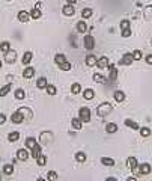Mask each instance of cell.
Masks as SVG:
<instances>
[{
  "label": "cell",
  "instance_id": "cell-1",
  "mask_svg": "<svg viewBox=\"0 0 152 181\" xmlns=\"http://www.w3.org/2000/svg\"><path fill=\"white\" fill-rule=\"evenodd\" d=\"M113 110V106L110 103H101L98 107H96V115L101 116V118H104V116H109L110 113Z\"/></svg>",
  "mask_w": 152,
  "mask_h": 181
},
{
  "label": "cell",
  "instance_id": "cell-2",
  "mask_svg": "<svg viewBox=\"0 0 152 181\" xmlns=\"http://www.w3.org/2000/svg\"><path fill=\"white\" fill-rule=\"evenodd\" d=\"M79 118L83 122H90V109L89 107H82L79 110Z\"/></svg>",
  "mask_w": 152,
  "mask_h": 181
},
{
  "label": "cell",
  "instance_id": "cell-3",
  "mask_svg": "<svg viewBox=\"0 0 152 181\" xmlns=\"http://www.w3.org/2000/svg\"><path fill=\"white\" fill-rule=\"evenodd\" d=\"M83 42H84V49L86 50H92L95 47V39H93L92 35H86L84 39H83Z\"/></svg>",
  "mask_w": 152,
  "mask_h": 181
},
{
  "label": "cell",
  "instance_id": "cell-4",
  "mask_svg": "<svg viewBox=\"0 0 152 181\" xmlns=\"http://www.w3.org/2000/svg\"><path fill=\"white\" fill-rule=\"evenodd\" d=\"M11 121H12L14 124H21V122L24 121V116H23V113H21L20 110L14 112L12 115H11Z\"/></svg>",
  "mask_w": 152,
  "mask_h": 181
},
{
  "label": "cell",
  "instance_id": "cell-5",
  "mask_svg": "<svg viewBox=\"0 0 152 181\" xmlns=\"http://www.w3.org/2000/svg\"><path fill=\"white\" fill-rule=\"evenodd\" d=\"M151 172H152V168H151L149 163H140V166H139V175H148Z\"/></svg>",
  "mask_w": 152,
  "mask_h": 181
},
{
  "label": "cell",
  "instance_id": "cell-6",
  "mask_svg": "<svg viewBox=\"0 0 152 181\" xmlns=\"http://www.w3.org/2000/svg\"><path fill=\"white\" fill-rule=\"evenodd\" d=\"M109 65H110V62H109V57H106V56L99 57L98 62H96V66L99 70H106V68H109Z\"/></svg>",
  "mask_w": 152,
  "mask_h": 181
},
{
  "label": "cell",
  "instance_id": "cell-7",
  "mask_svg": "<svg viewBox=\"0 0 152 181\" xmlns=\"http://www.w3.org/2000/svg\"><path fill=\"white\" fill-rule=\"evenodd\" d=\"M17 158H18V160H21V162H26L29 158V151L24 149V148H20L17 151Z\"/></svg>",
  "mask_w": 152,
  "mask_h": 181
},
{
  "label": "cell",
  "instance_id": "cell-8",
  "mask_svg": "<svg viewBox=\"0 0 152 181\" xmlns=\"http://www.w3.org/2000/svg\"><path fill=\"white\" fill-rule=\"evenodd\" d=\"M133 60H134V59H133V54H131V53H125V54L122 56V59L119 60V63H120V65H128V66H130V65L133 63Z\"/></svg>",
  "mask_w": 152,
  "mask_h": 181
},
{
  "label": "cell",
  "instance_id": "cell-9",
  "mask_svg": "<svg viewBox=\"0 0 152 181\" xmlns=\"http://www.w3.org/2000/svg\"><path fill=\"white\" fill-rule=\"evenodd\" d=\"M5 60H6L8 63H14V62L17 60V52H15V50L8 52V53L5 54Z\"/></svg>",
  "mask_w": 152,
  "mask_h": 181
},
{
  "label": "cell",
  "instance_id": "cell-10",
  "mask_svg": "<svg viewBox=\"0 0 152 181\" xmlns=\"http://www.w3.org/2000/svg\"><path fill=\"white\" fill-rule=\"evenodd\" d=\"M137 165H139V162H137L136 157H128V158H126V166H128L131 171H136Z\"/></svg>",
  "mask_w": 152,
  "mask_h": 181
},
{
  "label": "cell",
  "instance_id": "cell-11",
  "mask_svg": "<svg viewBox=\"0 0 152 181\" xmlns=\"http://www.w3.org/2000/svg\"><path fill=\"white\" fill-rule=\"evenodd\" d=\"M33 76H35V70L32 66H26V68H24V71H23V77L24 79H32Z\"/></svg>",
  "mask_w": 152,
  "mask_h": 181
},
{
  "label": "cell",
  "instance_id": "cell-12",
  "mask_svg": "<svg viewBox=\"0 0 152 181\" xmlns=\"http://www.w3.org/2000/svg\"><path fill=\"white\" fill-rule=\"evenodd\" d=\"M18 20L21 23H27L30 20V12H26V11H20L18 12Z\"/></svg>",
  "mask_w": 152,
  "mask_h": 181
},
{
  "label": "cell",
  "instance_id": "cell-13",
  "mask_svg": "<svg viewBox=\"0 0 152 181\" xmlns=\"http://www.w3.org/2000/svg\"><path fill=\"white\" fill-rule=\"evenodd\" d=\"M96 62H98V59L93 54H87L86 56V65L87 66H96Z\"/></svg>",
  "mask_w": 152,
  "mask_h": 181
},
{
  "label": "cell",
  "instance_id": "cell-14",
  "mask_svg": "<svg viewBox=\"0 0 152 181\" xmlns=\"http://www.w3.org/2000/svg\"><path fill=\"white\" fill-rule=\"evenodd\" d=\"M82 122H83V121H82L80 118H72L71 125H72V128H75V130H82V127H83Z\"/></svg>",
  "mask_w": 152,
  "mask_h": 181
},
{
  "label": "cell",
  "instance_id": "cell-15",
  "mask_svg": "<svg viewBox=\"0 0 152 181\" xmlns=\"http://www.w3.org/2000/svg\"><path fill=\"white\" fill-rule=\"evenodd\" d=\"M32 57H33V53L32 52H26V53H24V56H23V59H21V62L24 65H29L30 60H32Z\"/></svg>",
  "mask_w": 152,
  "mask_h": 181
},
{
  "label": "cell",
  "instance_id": "cell-16",
  "mask_svg": "<svg viewBox=\"0 0 152 181\" xmlns=\"http://www.w3.org/2000/svg\"><path fill=\"white\" fill-rule=\"evenodd\" d=\"M74 157H75V160H77L79 163H84V162H86V154H84L83 151H77Z\"/></svg>",
  "mask_w": 152,
  "mask_h": 181
},
{
  "label": "cell",
  "instance_id": "cell-17",
  "mask_svg": "<svg viewBox=\"0 0 152 181\" xmlns=\"http://www.w3.org/2000/svg\"><path fill=\"white\" fill-rule=\"evenodd\" d=\"M113 97H115V101L116 103H122L125 100V92H122V90H116Z\"/></svg>",
  "mask_w": 152,
  "mask_h": 181
},
{
  "label": "cell",
  "instance_id": "cell-18",
  "mask_svg": "<svg viewBox=\"0 0 152 181\" xmlns=\"http://www.w3.org/2000/svg\"><path fill=\"white\" fill-rule=\"evenodd\" d=\"M83 97H84V100H92L93 97H95V92H93V89H84L83 90Z\"/></svg>",
  "mask_w": 152,
  "mask_h": 181
},
{
  "label": "cell",
  "instance_id": "cell-19",
  "mask_svg": "<svg viewBox=\"0 0 152 181\" xmlns=\"http://www.w3.org/2000/svg\"><path fill=\"white\" fill-rule=\"evenodd\" d=\"M125 125L130 127V128H133V130H140V125L137 122H134L133 119H125Z\"/></svg>",
  "mask_w": 152,
  "mask_h": 181
},
{
  "label": "cell",
  "instance_id": "cell-20",
  "mask_svg": "<svg viewBox=\"0 0 152 181\" xmlns=\"http://www.w3.org/2000/svg\"><path fill=\"white\" fill-rule=\"evenodd\" d=\"M54 62H56V63L60 66L62 63H65V62H68V60H66V56H65V54L59 53V54H56V57H54Z\"/></svg>",
  "mask_w": 152,
  "mask_h": 181
},
{
  "label": "cell",
  "instance_id": "cell-21",
  "mask_svg": "<svg viewBox=\"0 0 152 181\" xmlns=\"http://www.w3.org/2000/svg\"><path fill=\"white\" fill-rule=\"evenodd\" d=\"M106 131L107 133H116L117 131V124L116 122H109L106 125Z\"/></svg>",
  "mask_w": 152,
  "mask_h": 181
},
{
  "label": "cell",
  "instance_id": "cell-22",
  "mask_svg": "<svg viewBox=\"0 0 152 181\" xmlns=\"http://www.w3.org/2000/svg\"><path fill=\"white\" fill-rule=\"evenodd\" d=\"M36 145H38V143H36V139H35V138H27V139H26V148L33 149Z\"/></svg>",
  "mask_w": 152,
  "mask_h": 181
},
{
  "label": "cell",
  "instance_id": "cell-23",
  "mask_svg": "<svg viewBox=\"0 0 152 181\" xmlns=\"http://www.w3.org/2000/svg\"><path fill=\"white\" fill-rule=\"evenodd\" d=\"M14 97H15L17 100H24V97H26V92H24V89L18 88L15 92H14Z\"/></svg>",
  "mask_w": 152,
  "mask_h": 181
},
{
  "label": "cell",
  "instance_id": "cell-24",
  "mask_svg": "<svg viewBox=\"0 0 152 181\" xmlns=\"http://www.w3.org/2000/svg\"><path fill=\"white\" fill-rule=\"evenodd\" d=\"M20 139V133L18 131H11L9 134H8V141L9 142H17Z\"/></svg>",
  "mask_w": 152,
  "mask_h": 181
},
{
  "label": "cell",
  "instance_id": "cell-25",
  "mask_svg": "<svg viewBox=\"0 0 152 181\" xmlns=\"http://www.w3.org/2000/svg\"><path fill=\"white\" fill-rule=\"evenodd\" d=\"M109 71H110V79L115 80L117 77V68H116V65H109Z\"/></svg>",
  "mask_w": 152,
  "mask_h": 181
},
{
  "label": "cell",
  "instance_id": "cell-26",
  "mask_svg": "<svg viewBox=\"0 0 152 181\" xmlns=\"http://www.w3.org/2000/svg\"><path fill=\"white\" fill-rule=\"evenodd\" d=\"M41 149H42V148H41L39 145H36V146H35V148L32 149V157H33V158H36V160H38V158H39V157L42 155Z\"/></svg>",
  "mask_w": 152,
  "mask_h": 181
},
{
  "label": "cell",
  "instance_id": "cell-27",
  "mask_svg": "<svg viewBox=\"0 0 152 181\" xmlns=\"http://www.w3.org/2000/svg\"><path fill=\"white\" fill-rule=\"evenodd\" d=\"M20 112L23 113V116H26V118H33V112H32L30 109H27V107H21Z\"/></svg>",
  "mask_w": 152,
  "mask_h": 181
},
{
  "label": "cell",
  "instance_id": "cell-28",
  "mask_svg": "<svg viewBox=\"0 0 152 181\" xmlns=\"http://www.w3.org/2000/svg\"><path fill=\"white\" fill-rule=\"evenodd\" d=\"M0 49H2V54L5 56L8 52H11V45H9L8 41H2V47H0Z\"/></svg>",
  "mask_w": 152,
  "mask_h": 181
},
{
  "label": "cell",
  "instance_id": "cell-29",
  "mask_svg": "<svg viewBox=\"0 0 152 181\" xmlns=\"http://www.w3.org/2000/svg\"><path fill=\"white\" fill-rule=\"evenodd\" d=\"M57 178H59V175H57L56 171H48V174H47V180L48 181H57Z\"/></svg>",
  "mask_w": 152,
  "mask_h": 181
},
{
  "label": "cell",
  "instance_id": "cell-30",
  "mask_svg": "<svg viewBox=\"0 0 152 181\" xmlns=\"http://www.w3.org/2000/svg\"><path fill=\"white\" fill-rule=\"evenodd\" d=\"M51 136H53L51 133H41L39 139H41V142L45 145V143H48V142H50V139H48V138H51Z\"/></svg>",
  "mask_w": 152,
  "mask_h": 181
},
{
  "label": "cell",
  "instance_id": "cell-31",
  "mask_svg": "<svg viewBox=\"0 0 152 181\" xmlns=\"http://www.w3.org/2000/svg\"><path fill=\"white\" fill-rule=\"evenodd\" d=\"M101 163H103L104 166H113L115 165V160H113V158H110V157H103V158H101Z\"/></svg>",
  "mask_w": 152,
  "mask_h": 181
},
{
  "label": "cell",
  "instance_id": "cell-32",
  "mask_svg": "<svg viewBox=\"0 0 152 181\" xmlns=\"http://www.w3.org/2000/svg\"><path fill=\"white\" fill-rule=\"evenodd\" d=\"M36 86H38L39 89H45V88L48 86V83H47V79H45V77H41V79H38V82H36Z\"/></svg>",
  "mask_w": 152,
  "mask_h": 181
},
{
  "label": "cell",
  "instance_id": "cell-33",
  "mask_svg": "<svg viewBox=\"0 0 152 181\" xmlns=\"http://www.w3.org/2000/svg\"><path fill=\"white\" fill-rule=\"evenodd\" d=\"M3 174H5V175H12V174H14V165H11V163L5 165V166H3Z\"/></svg>",
  "mask_w": 152,
  "mask_h": 181
},
{
  "label": "cell",
  "instance_id": "cell-34",
  "mask_svg": "<svg viewBox=\"0 0 152 181\" xmlns=\"http://www.w3.org/2000/svg\"><path fill=\"white\" fill-rule=\"evenodd\" d=\"M45 90H47L48 95H56V94H57V88H56L54 85H48V86L45 88Z\"/></svg>",
  "mask_w": 152,
  "mask_h": 181
},
{
  "label": "cell",
  "instance_id": "cell-35",
  "mask_svg": "<svg viewBox=\"0 0 152 181\" xmlns=\"http://www.w3.org/2000/svg\"><path fill=\"white\" fill-rule=\"evenodd\" d=\"M77 30H79L80 33L87 32V26H86V23H84V21H79V23H77Z\"/></svg>",
  "mask_w": 152,
  "mask_h": 181
},
{
  "label": "cell",
  "instance_id": "cell-36",
  "mask_svg": "<svg viewBox=\"0 0 152 181\" xmlns=\"http://www.w3.org/2000/svg\"><path fill=\"white\" fill-rule=\"evenodd\" d=\"M62 12H63V15H72V14H74V6L66 5V6H63Z\"/></svg>",
  "mask_w": 152,
  "mask_h": 181
},
{
  "label": "cell",
  "instance_id": "cell-37",
  "mask_svg": "<svg viewBox=\"0 0 152 181\" xmlns=\"http://www.w3.org/2000/svg\"><path fill=\"white\" fill-rule=\"evenodd\" d=\"M30 17H32V18H35V20L41 18V9H38V8H33V9L30 11Z\"/></svg>",
  "mask_w": 152,
  "mask_h": 181
},
{
  "label": "cell",
  "instance_id": "cell-38",
  "mask_svg": "<svg viewBox=\"0 0 152 181\" xmlns=\"http://www.w3.org/2000/svg\"><path fill=\"white\" fill-rule=\"evenodd\" d=\"M80 90H82L80 83H72V86H71V92L72 94H80Z\"/></svg>",
  "mask_w": 152,
  "mask_h": 181
},
{
  "label": "cell",
  "instance_id": "cell-39",
  "mask_svg": "<svg viewBox=\"0 0 152 181\" xmlns=\"http://www.w3.org/2000/svg\"><path fill=\"white\" fill-rule=\"evenodd\" d=\"M11 90V83H8L6 86H3L2 89H0V97H5V95H8V92Z\"/></svg>",
  "mask_w": 152,
  "mask_h": 181
},
{
  "label": "cell",
  "instance_id": "cell-40",
  "mask_svg": "<svg viewBox=\"0 0 152 181\" xmlns=\"http://www.w3.org/2000/svg\"><path fill=\"white\" fill-rule=\"evenodd\" d=\"M140 134L143 138H148V136H151V128L149 127H140Z\"/></svg>",
  "mask_w": 152,
  "mask_h": 181
},
{
  "label": "cell",
  "instance_id": "cell-41",
  "mask_svg": "<svg viewBox=\"0 0 152 181\" xmlns=\"http://www.w3.org/2000/svg\"><path fill=\"white\" fill-rule=\"evenodd\" d=\"M82 17H83V18L92 17V9H90V8H84V9L82 11Z\"/></svg>",
  "mask_w": 152,
  "mask_h": 181
},
{
  "label": "cell",
  "instance_id": "cell-42",
  "mask_svg": "<svg viewBox=\"0 0 152 181\" xmlns=\"http://www.w3.org/2000/svg\"><path fill=\"white\" fill-rule=\"evenodd\" d=\"M145 18L152 20V6H146L145 8Z\"/></svg>",
  "mask_w": 152,
  "mask_h": 181
},
{
  "label": "cell",
  "instance_id": "cell-43",
  "mask_svg": "<svg viewBox=\"0 0 152 181\" xmlns=\"http://www.w3.org/2000/svg\"><path fill=\"white\" fill-rule=\"evenodd\" d=\"M131 54H133V59H134V60H140V59H142V56H143V53H142L140 50H134Z\"/></svg>",
  "mask_w": 152,
  "mask_h": 181
},
{
  "label": "cell",
  "instance_id": "cell-44",
  "mask_svg": "<svg viewBox=\"0 0 152 181\" xmlns=\"http://www.w3.org/2000/svg\"><path fill=\"white\" fill-rule=\"evenodd\" d=\"M120 29H122V30L130 29V21H128V20H122V21H120Z\"/></svg>",
  "mask_w": 152,
  "mask_h": 181
},
{
  "label": "cell",
  "instance_id": "cell-45",
  "mask_svg": "<svg viewBox=\"0 0 152 181\" xmlns=\"http://www.w3.org/2000/svg\"><path fill=\"white\" fill-rule=\"evenodd\" d=\"M59 68H60L62 71H69V70H71V63H69V62H65V63H62Z\"/></svg>",
  "mask_w": 152,
  "mask_h": 181
},
{
  "label": "cell",
  "instance_id": "cell-46",
  "mask_svg": "<svg viewBox=\"0 0 152 181\" xmlns=\"http://www.w3.org/2000/svg\"><path fill=\"white\" fill-rule=\"evenodd\" d=\"M38 165H39V166H45V165H47V157H45V155H41V157L38 158Z\"/></svg>",
  "mask_w": 152,
  "mask_h": 181
},
{
  "label": "cell",
  "instance_id": "cell-47",
  "mask_svg": "<svg viewBox=\"0 0 152 181\" xmlns=\"http://www.w3.org/2000/svg\"><path fill=\"white\" fill-rule=\"evenodd\" d=\"M93 80H95L96 83H103V82H104V77L96 73V74H93Z\"/></svg>",
  "mask_w": 152,
  "mask_h": 181
},
{
  "label": "cell",
  "instance_id": "cell-48",
  "mask_svg": "<svg viewBox=\"0 0 152 181\" xmlns=\"http://www.w3.org/2000/svg\"><path fill=\"white\" fill-rule=\"evenodd\" d=\"M122 36H123V38H128V36H131V30H130V29L122 30Z\"/></svg>",
  "mask_w": 152,
  "mask_h": 181
},
{
  "label": "cell",
  "instance_id": "cell-49",
  "mask_svg": "<svg viewBox=\"0 0 152 181\" xmlns=\"http://www.w3.org/2000/svg\"><path fill=\"white\" fill-rule=\"evenodd\" d=\"M5 121H6V115L5 113H0V124H5Z\"/></svg>",
  "mask_w": 152,
  "mask_h": 181
},
{
  "label": "cell",
  "instance_id": "cell-50",
  "mask_svg": "<svg viewBox=\"0 0 152 181\" xmlns=\"http://www.w3.org/2000/svg\"><path fill=\"white\" fill-rule=\"evenodd\" d=\"M146 63L148 65H152V54H148L146 56Z\"/></svg>",
  "mask_w": 152,
  "mask_h": 181
},
{
  "label": "cell",
  "instance_id": "cell-51",
  "mask_svg": "<svg viewBox=\"0 0 152 181\" xmlns=\"http://www.w3.org/2000/svg\"><path fill=\"white\" fill-rule=\"evenodd\" d=\"M106 181H117L115 177H109V178H106Z\"/></svg>",
  "mask_w": 152,
  "mask_h": 181
},
{
  "label": "cell",
  "instance_id": "cell-52",
  "mask_svg": "<svg viewBox=\"0 0 152 181\" xmlns=\"http://www.w3.org/2000/svg\"><path fill=\"white\" fill-rule=\"evenodd\" d=\"M66 2H68V5H74L75 2H77V0H66Z\"/></svg>",
  "mask_w": 152,
  "mask_h": 181
},
{
  "label": "cell",
  "instance_id": "cell-53",
  "mask_svg": "<svg viewBox=\"0 0 152 181\" xmlns=\"http://www.w3.org/2000/svg\"><path fill=\"white\" fill-rule=\"evenodd\" d=\"M126 181H137V178H134V177H130V178H126Z\"/></svg>",
  "mask_w": 152,
  "mask_h": 181
},
{
  "label": "cell",
  "instance_id": "cell-54",
  "mask_svg": "<svg viewBox=\"0 0 152 181\" xmlns=\"http://www.w3.org/2000/svg\"><path fill=\"white\" fill-rule=\"evenodd\" d=\"M36 181H48V180H44V178H38Z\"/></svg>",
  "mask_w": 152,
  "mask_h": 181
},
{
  "label": "cell",
  "instance_id": "cell-55",
  "mask_svg": "<svg viewBox=\"0 0 152 181\" xmlns=\"http://www.w3.org/2000/svg\"><path fill=\"white\" fill-rule=\"evenodd\" d=\"M151 44H152V41H151Z\"/></svg>",
  "mask_w": 152,
  "mask_h": 181
}]
</instances>
